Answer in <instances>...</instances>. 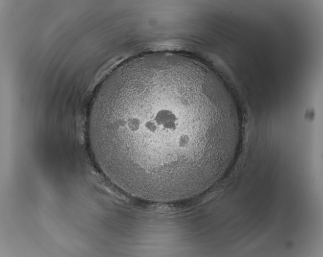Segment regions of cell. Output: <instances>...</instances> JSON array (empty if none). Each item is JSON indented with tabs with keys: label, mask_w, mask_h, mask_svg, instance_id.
Masks as SVG:
<instances>
[{
	"label": "cell",
	"mask_w": 323,
	"mask_h": 257,
	"mask_svg": "<svg viewBox=\"0 0 323 257\" xmlns=\"http://www.w3.org/2000/svg\"><path fill=\"white\" fill-rule=\"evenodd\" d=\"M88 134L97 164L119 189L174 203L198 197L228 173L243 122L218 73L190 56L155 53L128 61L104 81Z\"/></svg>",
	"instance_id": "6da1fadb"
}]
</instances>
